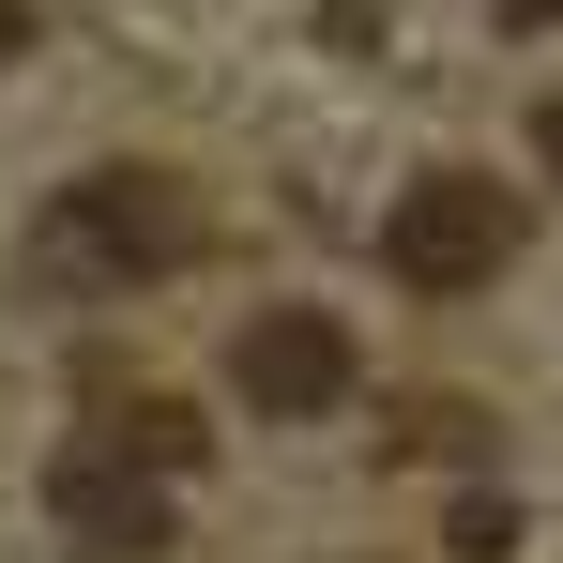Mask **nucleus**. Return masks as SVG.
I'll return each instance as SVG.
<instances>
[{"label":"nucleus","instance_id":"nucleus-1","mask_svg":"<svg viewBox=\"0 0 563 563\" xmlns=\"http://www.w3.org/2000/svg\"><path fill=\"white\" fill-rule=\"evenodd\" d=\"M184 260H198V184H168V168H77L31 213V275L46 289H153Z\"/></svg>","mask_w":563,"mask_h":563},{"label":"nucleus","instance_id":"nucleus-4","mask_svg":"<svg viewBox=\"0 0 563 563\" xmlns=\"http://www.w3.org/2000/svg\"><path fill=\"white\" fill-rule=\"evenodd\" d=\"M229 380H244V411L305 427V411H335V396H351V335H335L320 305H260V320L229 335Z\"/></svg>","mask_w":563,"mask_h":563},{"label":"nucleus","instance_id":"nucleus-2","mask_svg":"<svg viewBox=\"0 0 563 563\" xmlns=\"http://www.w3.org/2000/svg\"><path fill=\"white\" fill-rule=\"evenodd\" d=\"M380 260H396V289H487L518 260V198L487 184V168H427V184H396V213H380Z\"/></svg>","mask_w":563,"mask_h":563},{"label":"nucleus","instance_id":"nucleus-7","mask_svg":"<svg viewBox=\"0 0 563 563\" xmlns=\"http://www.w3.org/2000/svg\"><path fill=\"white\" fill-rule=\"evenodd\" d=\"M15 46H31V0H0V62H15Z\"/></svg>","mask_w":563,"mask_h":563},{"label":"nucleus","instance_id":"nucleus-3","mask_svg":"<svg viewBox=\"0 0 563 563\" xmlns=\"http://www.w3.org/2000/svg\"><path fill=\"white\" fill-rule=\"evenodd\" d=\"M46 518H62L92 563H153L168 533H184L168 472H153V457H122V442H92V427H77V442H62V472H46Z\"/></svg>","mask_w":563,"mask_h":563},{"label":"nucleus","instance_id":"nucleus-8","mask_svg":"<svg viewBox=\"0 0 563 563\" xmlns=\"http://www.w3.org/2000/svg\"><path fill=\"white\" fill-rule=\"evenodd\" d=\"M503 15H518V31H563V0H503Z\"/></svg>","mask_w":563,"mask_h":563},{"label":"nucleus","instance_id":"nucleus-6","mask_svg":"<svg viewBox=\"0 0 563 563\" xmlns=\"http://www.w3.org/2000/svg\"><path fill=\"white\" fill-rule=\"evenodd\" d=\"M533 153H549V168H563V92H549V107H533Z\"/></svg>","mask_w":563,"mask_h":563},{"label":"nucleus","instance_id":"nucleus-5","mask_svg":"<svg viewBox=\"0 0 563 563\" xmlns=\"http://www.w3.org/2000/svg\"><path fill=\"white\" fill-rule=\"evenodd\" d=\"M92 442H122V457H153V472H168V487H184V472H198V442H213V427H198L184 396H153V380H122V366H92Z\"/></svg>","mask_w":563,"mask_h":563}]
</instances>
